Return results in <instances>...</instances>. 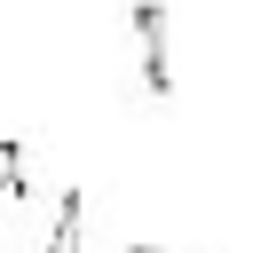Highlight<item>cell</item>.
I'll return each instance as SVG.
<instances>
[{"label":"cell","mask_w":253,"mask_h":253,"mask_svg":"<svg viewBox=\"0 0 253 253\" xmlns=\"http://www.w3.org/2000/svg\"><path fill=\"white\" fill-rule=\"evenodd\" d=\"M134 55H142V87L166 103L174 95V71H166V0H134Z\"/></svg>","instance_id":"obj_1"},{"label":"cell","mask_w":253,"mask_h":253,"mask_svg":"<svg viewBox=\"0 0 253 253\" xmlns=\"http://www.w3.org/2000/svg\"><path fill=\"white\" fill-rule=\"evenodd\" d=\"M47 253H79V190H63V206H55V229H47Z\"/></svg>","instance_id":"obj_2"},{"label":"cell","mask_w":253,"mask_h":253,"mask_svg":"<svg viewBox=\"0 0 253 253\" xmlns=\"http://www.w3.org/2000/svg\"><path fill=\"white\" fill-rule=\"evenodd\" d=\"M16 190H24V142L0 134V198H16Z\"/></svg>","instance_id":"obj_3"},{"label":"cell","mask_w":253,"mask_h":253,"mask_svg":"<svg viewBox=\"0 0 253 253\" xmlns=\"http://www.w3.org/2000/svg\"><path fill=\"white\" fill-rule=\"evenodd\" d=\"M126 253H158V245H126Z\"/></svg>","instance_id":"obj_4"}]
</instances>
